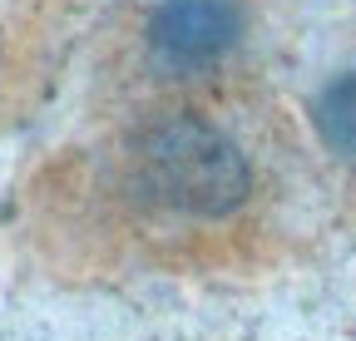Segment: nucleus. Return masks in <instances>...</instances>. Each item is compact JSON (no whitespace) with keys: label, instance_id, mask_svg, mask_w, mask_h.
I'll return each mask as SVG.
<instances>
[{"label":"nucleus","instance_id":"f257e3e1","mask_svg":"<svg viewBox=\"0 0 356 341\" xmlns=\"http://www.w3.org/2000/svg\"><path fill=\"white\" fill-rule=\"evenodd\" d=\"M129 183L144 203L193 223H222L252 198L243 144L198 114H168L129 139Z\"/></svg>","mask_w":356,"mask_h":341},{"label":"nucleus","instance_id":"f03ea898","mask_svg":"<svg viewBox=\"0 0 356 341\" xmlns=\"http://www.w3.org/2000/svg\"><path fill=\"white\" fill-rule=\"evenodd\" d=\"M248 35L238 0H159L144 20V50L168 74H208Z\"/></svg>","mask_w":356,"mask_h":341},{"label":"nucleus","instance_id":"7ed1b4c3","mask_svg":"<svg viewBox=\"0 0 356 341\" xmlns=\"http://www.w3.org/2000/svg\"><path fill=\"white\" fill-rule=\"evenodd\" d=\"M312 129H317V139L332 153L356 158V69L332 74L317 90V99H312Z\"/></svg>","mask_w":356,"mask_h":341}]
</instances>
